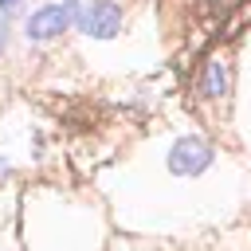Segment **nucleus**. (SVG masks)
<instances>
[{"label": "nucleus", "instance_id": "f257e3e1", "mask_svg": "<svg viewBox=\"0 0 251 251\" xmlns=\"http://www.w3.org/2000/svg\"><path fill=\"white\" fill-rule=\"evenodd\" d=\"M78 12H82V4H78V0H63V4H43V8H35V12L27 16V24H24V35H27L31 43H47V39L63 35L67 27H75Z\"/></svg>", "mask_w": 251, "mask_h": 251}, {"label": "nucleus", "instance_id": "f03ea898", "mask_svg": "<svg viewBox=\"0 0 251 251\" xmlns=\"http://www.w3.org/2000/svg\"><path fill=\"white\" fill-rule=\"evenodd\" d=\"M212 157H216L212 145H208L204 137H192V133H188V137H176V141H173L165 165H169L173 176H200V173L212 165Z\"/></svg>", "mask_w": 251, "mask_h": 251}, {"label": "nucleus", "instance_id": "7ed1b4c3", "mask_svg": "<svg viewBox=\"0 0 251 251\" xmlns=\"http://www.w3.org/2000/svg\"><path fill=\"white\" fill-rule=\"evenodd\" d=\"M75 27H78L82 35H90V39H114V35L122 31V8H118L114 0H94V4H86V8L78 12Z\"/></svg>", "mask_w": 251, "mask_h": 251}, {"label": "nucleus", "instance_id": "20e7f679", "mask_svg": "<svg viewBox=\"0 0 251 251\" xmlns=\"http://www.w3.org/2000/svg\"><path fill=\"white\" fill-rule=\"evenodd\" d=\"M227 86H231V78H227V63H224L220 55H208L204 67H200V78H196V94H200L204 102H216V98L227 94Z\"/></svg>", "mask_w": 251, "mask_h": 251}, {"label": "nucleus", "instance_id": "39448f33", "mask_svg": "<svg viewBox=\"0 0 251 251\" xmlns=\"http://www.w3.org/2000/svg\"><path fill=\"white\" fill-rule=\"evenodd\" d=\"M4 43H8V16H0V51H4Z\"/></svg>", "mask_w": 251, "mask_h": 251}, {"label": "nucleus", "instance_id": "423d86ee", "mask_svg": "<svg viewBox=\"0 0 251 251\" xmlns=\"http://www.w3.org/2000/svg\"><path fill=\"white\" fill-rule=\"evenodd\" d=\"M16 4H20V0H0V12H4V16H8V12H12V8H16Z\"/></svg>", "mask_w": 251, "mask_h": 251}, {"label": "nucleus", "instance_id": "0eeeda50", "mask_svg": "<svg viewBox=\"0 0 251 251\" xmlns=\"http://www.w3.org/2000/svg\"><path fill=\"white\" fill-rule=\"evenodd\" d=\"M0 173H8V161H0Z\"/></svg>", "mask_w": 251, "mask_h": 251}]
</instances>
